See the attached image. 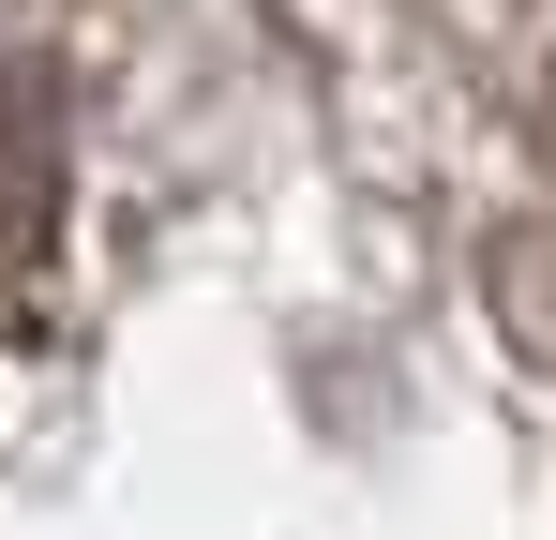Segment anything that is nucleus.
I'll return each instance as SVG.
<instances>
[]
</instances>
